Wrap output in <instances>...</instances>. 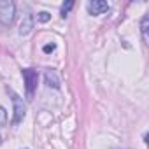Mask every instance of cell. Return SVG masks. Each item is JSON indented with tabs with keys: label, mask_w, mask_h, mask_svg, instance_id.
<instances>
[{
	"label": "cell",
	"mask_w": 149,
	"mask_h": 149,
	"mask_svg": "<svg viewBox=\"0 0 149 149\" xmlns=\"http://www.w3.org/2000/svg\"><path fill=\"white\" fill-rule=\"evenodd\" d=\"M16 18V6L11 0H0V23L4 26H11Z\"/></svg>",
	"instance_id": "obj_1"
},
{
	"label": "cell",
	"mask_w": 149,
	"mask_h": 149,
	"mask_svg": "<svg viewBox=\"0 0 149 149\" xmlns=\"http://www.w3.org/2000/svg\"><path fill=\"white\" fill-rule=\"evenodd\" d=\"M23 79H25V90H26V98L32 100L35 88H37V81H39V74L33 68H25L23 70Z\"/></svg>",
	"instance_id": "obj_2"
},
{
	"label": "cell",
	"mask_w": 149,
	"mask_h": 149,
	"mask_svg": "<svg viewBox=\"0 0 149 149\" xmlns=\"http://www.w3.org/2000/svg\"><path fill=\"white\" fill-rule=\"evenodd\" d=\"M13 105H14V118H13V125H18V123H21V121H23V118H25V114H26V107H25L23 100H21L16 93H13Z\"/></svg>",
	"instance_id": "obj_3"
},
{
	"label": "cell",
	"mask_w": 149,
	"mask_h": 149,
	"mask_svg": "<svg viewBox=\"0 0 149 149\" xmlns=\"http://www.w3.org/2000/svg\"><path fill=\"white\" fill-rule=\"evenodd\" d=\"M86 7H88V13L91 16H100L105 11H109V4L105 2V0H90Z\"/></svg>",
	"instance_id": "obj_4"
},
{
	"label": "cell",
	"mask_w": 149,
	"mask_h": 149,
	"mask_svg": "<svg viewBox=\"0 0 149 149\" xmlns=\"http://www.w3.org/2000/svg\"><path fill=\"white\" fill-rule=\"evenodd\" d=\"M32 28H33V16L32 14H25V18L19 23V30H18L19 35H28L32 32Z\"/></svg>",
	"instance_id": "obj_5"
},
{
	"label": "cell",
	"mask_w": 149,
	"mask_h": 149,
	"mask_svg": "<svg viewBox=\"0 0 149 149\" xmlns=\"http://www.w3.org/2000/svg\"><path fill=\"white\" fill-rule=\"evenodd\" d=\"M44 77H46V84H47L49 88H54V90L60 88V77H58V74H56L54 70H46Z\"/></svg>",
	"instance_id": "obj_6"
},
{
	"label": "cell",
	"mask_w": 149,
	"mask_h": 149,
	"mask_svg": "<svg viewBox=\"0 0 149 149\" xmlns=\"http://www.w3.org/2000/svg\"><path fill=\"white\" fill-rule=\"evenodd\" d=\"M147 25H149V16L146 14L142 18V21H140V30H142V37H144L146 42H147Z\"/></svg>",
	"instance_id": "obj_7"
},
{
	"label": "cell",
	"mask_w": 149,
	"mask_h": 149,
	"mask_svg": "<svg viewBox=\"0 0 149 149\" xmlns=\"http://www.w3.org/2000/svg\"><path fill=\"white\" fill-rule=\"evenodd\" d=\"M72 7H74V2H72V0H68L67 4H63V6H61V18H65V16L68 14V11H70Z\"/></svg>",
	"instance_id": "obj_8"
},
{
	"label": "cell",
	"mask_w": 149,
	"mask_h": 149,
	"mask_svg": "<svg viewBox=\"0 0 149 149\" xmlns=\"http://www.w3.org/2000/svg\"><path fill=\"white\" fill-rule=\"evenodd\" d=\"M7 125V112H6V109L0 105V128L2 126H6Z\"/></svg>",
	"instance_id": "obj_9"
},
{
	"label": "cell",
	"mask_w": 149,
	"mask_h": 149,
	"mask_svg": "<svg viewBox=\"0 0 149 149\" xmlns=\"http://www.w3.org/2000/svg\"><path fill=\"white\" fill-rule=\"evenodd\" d=\"M49 19H51V14L46 13V11H42V13L37 14V21H40V23H47Z\"/></svg>",
	"instance_id": "obj_10"
},
{
	"label": "cell",
	"mask_w": 149,
	"mask_h": 149,
	"mask_svg": "<svg viewBox=\"0 0 149 149\" xmlns=\"http://www.w3.org/2000/svg\"><path fill=\"white\" fill-rule=\"evenodd\" d=\"M54 49H56V46H54V44H46V46L42 47V51H44V53H53Z\"/></svg>",
	"instance_id": "obj_11"
},
{
	"label": "cell",
	"mask_w": 149,
	"mask_h": 149,
	"mask_svg": "<svg viewBox=\"0 0 149 149\" xmlns=\"http://www.w3.org/2000/svg\"><path fill=\"white\" fill-rule=\"evenodd\" d=\"M0 140H2V137H0Z\"/></svg>",
	"instance_id": "obj_12"
}]
</instances>
